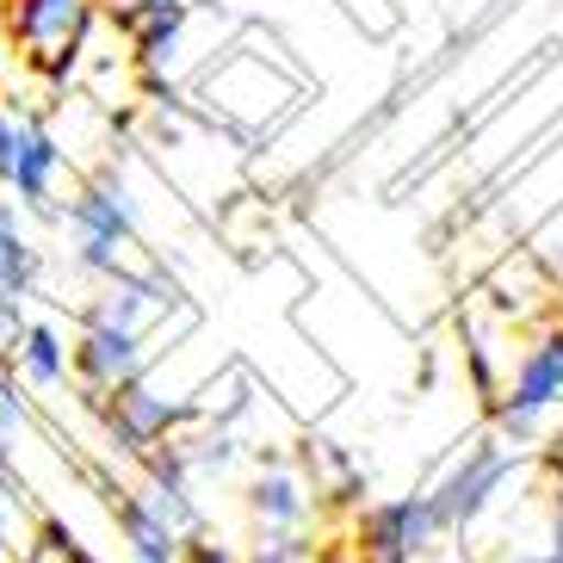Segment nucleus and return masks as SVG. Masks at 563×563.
<instances>
[{"instance_id": "obj_9", "label": "nucleus", "mask_w": 563, "mask_h": 563, "mask_svg": "<svg viewBox=\"0 0 563 563\" xmlns=\"http://www.w3.org/2000/svg\"><path fill=\"white\" fill-rule=\"evenodd\" d=\"M242 514L261 545H291V539H310L316 489L291 459H261L242 483Z\"/></svg>"}, {"instance_id": "obj_23", "label": "nucleus", "mask_w": 563, "mask_h": 563, "mask_svg": "<svg viewBox=\"0 0 563 563\" xmlns=\"http://www.w3.org/2000/svg\"><path fill=\"white\" fill-rule=\"evenodd\" d=\"M545 266H551V279H558V291H563V249H551V261H545Z\"/></svg>"}, {"instance_id": "obj_6", "label": "nucleus", "mask_w": 563, "mask_h": 563, "mask_svg": "<svg viewBox=\"0 0 563 563\" xmlns=\"http://www.w3.org/2000/svg\"><path fill=\"white\" fill-rule=\"evenodd\" d=\"M527 464H532L527 452L501 446L496 433H477V440H471V446H464L459 459H452L446 471L421 489L428 508H433V520H440V532H446V539H464L483 514L508 496V483L520 477Z\"/></svg>"}, {"instance_id": "obj_15", "label": "nucleus", "mask_w": 563, "mask_h": 563, "mask_svg": "<svg viewBox=\"0 0 563 563\" xmlns=\"http://www.w3.org/2000/svg\"><path fill=\"white\" fill-rule=\"evenodd\" d=\"M32 514V483L19 471V452L0 446V563L19 551V520Z\"/></svg>"}, {"instance_id": "obj_22", "label": "nucleus", "mask_w": 563, "mask_h": 563, "mask_svg": "<svg viewBox=\"0 0 563 563\" xmlns=\"http://www.w3.org/2000/svg\"><path fill=\"white\" fill-rule=\"evenodd\" d=\"M532 464L545 471V483H563V415H558V428L545 433V446L532 452Z\"/></svg>"}, {"instance_id": "obj_17", "label": "nucleus", "mask_w": 563, "mask_h": 563, "mask_svg": "<svg viewBox=\"0 0 563 563\" xmlns=\"http://www.w3.org/2000/svg\"><path fill=\"white\" fill-rule=\"evenodd\" d=\"M180 13H199V0H106V19H112L124 37L155 25V19H180Z\"/></svg>"}, {"instance_id": "obj_8", "label": "nucleus", "mask_w": 563, "mask_h": 563, "mask_svg": "<svg viewBox=\"0 0 563 563\" xmlns=\"http://www.w3.org/2000/svg\"><path fill=\"white\" fill-rule=\"evenodd\" d=\"M446 545V532L433 520L428 496H384L372 508H360L353 520V558L360 563H421Z\"/></svg>"}, {"instance_id": "obj_18", "label": "nucleus", "mask_w": 563, "mask_h": 563, "mask_svg": "<svg viewBox=\"0 0 563 563\" xmlns=\"http://www.w3.org/2000/svg\"><path fill=\"white\" fill-rule=\"evenodd\" d=\"M180 563H242V551L223 545V539H211V532H192L180 551Z\"/></svg>"}, {"instance_id": "obj_12", "label": "nucleus", "mask_w": 563, "mask_h": 563, "mask_svg": "<svg viewBox=\"0 0 563 563\" xmlns=\"http://www.w3.org/2000/svg\"><path fill=\"white\" fill-rule=\"evenodd\" d=\"M13 372L25 390H37V397H51V390H63L75 372H68V334L56 329V322H44V316H25V329H19L13 341Z\"/></svg>"}, {"instance_id": "obj_3", "label": "nucleus", "mask_w": 563, "mask_h": 563, "mask_svg": "<svg viewBox=\"0 0 563 563\" xmlns=\"http://www.w3.org/2000/svg\"><path fill=\"white\" fill-rule=\"evenodd\" d=\"M558 415H563V322H545L520 347L508 384L489 402V433H496L501 446L532 459V452L545 446V433L558 428Z\"/></svg>"}, {"instance_id": "obj_4", "label": "nucleus", "mask_w": 563, "mask_h": 563, "mask_svg": "<svg viewBox=\"0 0 563 563\" xmlns=\"http://www.w3.org/2000/svg\"><path fill=\"white\" fill-rule=\"evenodd\" d=\"M106 19V0H0V37L19 63L44 75V81H68L75 63L87 56L93 32Z\"/></svg>"}, {"instance_id": "obj_1", "label": "nucleus", "mask_w": 563, "mask_h": 563, "mask_svg": "<svg viewBox=\"0 0 563 563\" xmlns=\"http://www.w3.org/2000/svg\"><path fill=\"white\" fill-rule=\"evenodd\" d=\"M56 223H63V235H68V266L93 285L124 273V266L136 261V249H143V205H136V192L124 186V174H112V167L75 180V192H68V205L56 211Z\"/></svg>"}, {"instance_id": "obj_13", "label": "nucleus", "mask_w": 563, "mask_h": 563, "mask_svg": "<svg viewBox=\"0 0 563 563\" xmlns=\"http://www.w3.org/2000/svg\"><path fill=\"white\" fill-rule=\"evenodd\" d=\"M37 285H44V249L25 230V211L13 199H0V291L25 303L37 298Z\"/></svg>"}, {"instance_id": "obj_24", "label": "nucleus", "mask_w": 563, "mask_h": 563, "mask_svg": "<svg viewBox=\"0 0 563 563\" xmlns=\"http://www.w3.org/2000/svg\"><path fill=\"white\" fill-rule=\"evenodd\" d=\"M421 563H459V558H452V551L440 545V551H433V558H421Z\"/></svg>"}, {"instance_id": "obj_7", "label": "nucleus", "mask_w": 563, "mask_h": 563, "mask_svg": "<svg viewBox=\"0 0 563 563\" xmlns=\"http://www.w3.org/2000/svg\"><path fill=\"white\" fill-rule=\"evenodd\" d=\"M87 415L100 421L106 446H112L118 459L143 464L155 446H167L180 428L199 421V402H192V397H167V390H155L150 378H136V384H124V390L87 397Z\"/></svg>"}, {"instance_id": "obj_11", "label": "nucleus", "mask_w": 563, "mask_h": 563, "mask_svg": "<svg viewBox=\"0 0 563 563\" xmlns=\"http://www.w3.org/2000/svg\"><path fill=\"white\" fill-rule=\"evenodd\" d=\"M106 496V514H112L118 539H124V558L131 563H180L186 539L192 532H180L174 520H167L162 508H155L150 496H143V483H118V477H93Z\"/></svg>"}, {"instance_id": "obj_14", "label": "nucleus", "mask_w": 563, "mask_h": 563, "mask_svg": "<svg viewBox=\"0 0 563 563\" xmlns=\"http://www.w3.org/2000/svg\"><path fill=\"white\" fill-rule=\"evenodd\" d=\"M13 563H100V558H93V551H87L81 539H75V532L56 520V514H37V520H32V539L13 551Z\"/></svg>"}, {"instance_id": "obj_21", "label": "nucleus", "mask_w": 563, "mask_h": 563, "mask_svg": "<svg viewBox=\"0 0 563 563\" xmlns=\"http://www.w3.org/2000/svg\"><path fill=\"white\" fill-rule=\"evenodd\" d=\"M19 329H25V303L0 291V360H13V341H19Z\"/></svg>"}, {"instance_id": "obj_16", "label": "nucleus", "mask_w": 563, "mask_h": 563, "mask_svg": "<svg viewBox=\"0 0 563 563\" xmlns=\"http://www.w3.org/2000/svg\"><path fill=\"white\" fill-rule=\"evenodd\" d=\"M37 428V415H32V397H25V384H19L13 360H0V446L19 452V440Z\"/></svg>"}, {"instance_id": "obj_20", "label": "nucleus", "mask_w": 563, "mask_h": 563, "mask_svg": "<svg viewBox=\"0 0 563 563\" xmlns=\"http://www.w3.org/2000/svg\"><path fill=\"white\" fill-rule=\"evenodd\" d=\"M242 563H316V545L310 539H291V545H254V558Z\"/></svg>"}, {"instance_id": "obj_10", "label": "nucleus", "mask_w": 563, "mask_h": 563, "mask_svg": "<svg viewBox=\"0 0 563 563\" xmlns=\"http://www.w3.org/2000/svg\"><path fill=\"white\" fill-rule=\"evenodd\" d=\"M155 341L150 334H131V329H112V322H87L75 329V341H68V372H75V384H81L87 397H106V390H124V384L150 378L155 365Z\"/></svg>"}, {"instance_id": "obj_5", "label": "nucleus", "mask_w": 563, "mask_h": 563, "mask_svg": "<svg viewBox=\"0 0 563 563\" xmlns=\"http://www.w3.org/2000/svg\"><path fill=\"white\" fill-rule=\"evenodd\" d=\"M63 180H68L63 136L32 106H0V192L25 217H56L63 211Z\"/></svg>"}, {"instance_id": "obj_19", "label": "nucleus", "mask_w": 563, "mask_h": 563, "mask_svg": "<svg viewBox=\"0 0 563 563\" xmlns=\"http://www.w3.org/2000/svg\"><path fill=\"white\" fill-rule=\"evenodd\" d=\"M341 7H347V13L360 19L372 37H384L390 25H397V7H390V0H341Z\"/></svg>"}, {"instance_id": "obj_2", "label": "nucleus", "mask_w": 563, "mask_h": 563, "mask_svg": "<svg viewBox=\"0 0 563 563\" xmlns=\"http://www.w3.org/2000/svg\"><path fill=\"white\" fill-rule=\"evenodd\" d=\"M266 51H273V44H266ZM266 51L261 44H230V51L199 75V112L211 118V124H223V131H235V136H254L279 112H291L298 75L279 68Z\"/></svg>"}]
</instances>
